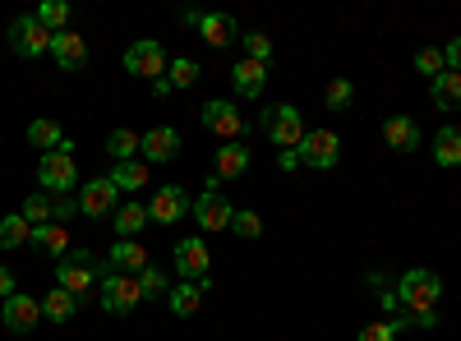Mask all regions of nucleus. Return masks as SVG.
<instances>
[{
  "label": "nucleus",
  "instance_id": "29",
  "mask_svg": "<svg viewBox=\"0 0 461 341\" xmlns=\"http://www.w3.org/2000/svg\"><path fill=\"white\" fill-rule=\"evenodd\" d=\"M28 240H32V226L23 221V212L0 217V249H23Z\"/></svg>",
  "mask_w": 461,
  "mask_h": 341
},
{
  "label": "nucleus",
  "instance_id": "5",
  "mask_svg": "<svg viewBox=\"0 0 461 341\" xmlns=\"http://www.w3.org/2000/svg\"><path fill=\"white\" fill-rule=\"evenodd\" d=\"M51 37H56V32H47L42 23H37V14H19V19H10V51L23 56V60L47 56V51H51Z\"/></svg>",
  "mask_w": 461,
  "mask_h": 341
},
{
  "label": "nucleus",
  "instance_id": "21",
  "mask_svg": "<svg viewBox=\"0 0 461 341\" xmlns=\"http://www.w3.org/2000/svg\"><path fill=\"white\" fill-rule=\"evenodd\" d=\"M230 84H236V93L240 97H263V88H267V65H258V60H236V69H230Z\"/></svg>",
  "mask_w": 461,
  "mask_h": 341
},
{
  "label": "nucleus",
  "instance_id": "28",
  "mask_svg": "<svg viewBox=\"0 0 461 341\" xmlns=\"http://www.w3.org/2000/svg\"><path fill=\"white\" fill-rule=\"evenodd\" d=\"M74 310H79V295H69V291H47V300H42V319H51V323H69L74 319Z\"/></svg>",
  "mask_w": 461,
  "mask_h": 341
},
{
  "label": "nucleus",
  "instance_id": "20",
  "mask_svg": "<svg viewBox=\"0 0 461 341\" xmlns=\"http://www.w3.org/2000/svg\"><path fill=\"white\" fill-rule=\"evenodd\" d=\"M199 37H203V42L208 47H217V51H226L230 42H240V37H236V19H230V14H199Z\"/></svg>",
  "mask_w": 461,
  "mask_h": 341
},
{
  "label": "nucleus",
  "instance_id": "6",
  "mask_svg": "<svg viewBox=\"0 0 461 341\" xmlns=\"http://www.w3.org/2000/svg\"><path fill=\"white\" fill-rule=\"evenodd\" d=\"M143 305V291H139V277H130V273H106L102 277V310L106 314H134Z\"/></svg>",
  "mask_w": 461,
  "mask_h": 341
},
{
  "label": "nucleus",
  "instance_id": "27",
  "mask_svg": "<svg viewBox=\"0 0 461 341\" xmlns=\"http://www.w3.org/2000/svg\"><path fill=\"white\" fill-rule=\"evenodd\" d=\"M434 162L438 166H461V130L456 125H443L434 134Z\"/></svg>",
  "mask_w": 461,
  "mask_h": 341
},
{
  "label": "nucleus",
  "instance_id": "35",
  "mask_svg": "<svg viewBox=\"0 0 461 341\" xmlns=\"http://www.w3.org/2000/svg\"><path fill=\"white\" fill-rule=\"evenodd\" d=\"M37 23H42L47 32H65L69 5H65V0H42V5H37Z\"/></svg>",
  "mask_w": 461,
  "mask_h": 341
},
{
  "label": "nucleus",
  "instance_id": "43",
  "mask_svg": "<svg viewBox=\"0 0 461 341\" xmlns=\"http://www.w3.org/2000/svg\"><path fill=\"white\" fill-rule=\"evenodd\" d=\"M443 65H447V69H456V74H461V37H452V42H447V47H443Z\"/></svg>",
  "mask_w": 461,
  "mask_h": 341
},
{
  "label": "nucleus",
  "instance_id": "25",
  "mask_svg": "<svg viewBox=\"0 0 461 341\" xmlns=\"http://www.w3.org/2000/svg\"><path fill=\"white\" fill-rule=\"evenodd\" d=\"M106 180H111L115 189H125V194H134V189H143V184L152 180V166H148V162H139V157H134V162H115Z\"/></svg>",
  "mask_w": 461,
  "mask_h": 341
},
{
  "label": "nucleus",
  "instance_id": "24",
  "mask_svg": "<svg viewBox=\"0 0 461 341\" xmlns=\"http://www.w3.org/2000/svg\"><path fill=\"white\" fill-rule=\"evenodd\" d=\"M249 171V148L245 143H226V148H217V162H212V175L226 184V180H236V175H245Z\"/></svg>",
  "mask_w": 461,
  "mask_h": 341
},
{
  "label": "nucleus",
  "instance_id": "11",
  "mask_svg": "<svg viewBox=\"0 0 461 341\" xmlns=\"http://www.w3.org/2000/svg\"><path fill=\"white\" fill-rule=\"evenodd\" d=\"M0 323H5L14 337L32 332L37 323H42V300H32V295H10V300H0Z\"/></svg>",
  "mask_w": 461,
  "mask_h": 341
},
{
  "label": "nucleus",
  "instance_id": "31",
  "mask_svg": "<svg viewBox=\"0 0 461 341\" xmlns=\"http://www.w3.org/2000/svg\"><path fill=\"white\" fill-rule=\"evenodd\" d=\"M28 143L42 148V153H56V148L65 143V134H60L56 121H32V125H28Z\"/></svg>",
  "mask_w": 461,
  "mask_h": 341
},
{
  "label": "nucleus",
  "instance_id": "19",
  "mask_svg": "<svg viewBox=\"0 0 461 341\" xmlns=\"http://www.w3.org/2000/svg\"><path fill=\"white\" fill-rule=\"evenodd\" d=\"M383 139H388L393 153H415V148H420L415 116H388V121H383Z\"/></svg>",
  "mask_w": 461,
  "mask_h": 341
},
{
  "label": "nucleus",
  "instance_id": "18",
  "mask_svg": "<svg viewBox=\"0 0 461 341\" xmlns=\"http://www.w3.org/2000/svg\"><path fill=\"white\" fill-rule=\"evenodd\" d=\"M37 254H47V258H65L69 254V231H65V221H47V226H32V240H28Z\"/></svg>",
  "mask_w": 461,
  "mask_h": 341
},
{
  "label": "nucleus",
  "instance_id": "40",
  "mask_svg": "<svg viewBox=\"0 0 461 341\" xmlns=\"http://www.w3.org/2000/svg\"><path fill=\"white\" fill-rule=\"evenodd\" d=\"M369 286L378 291V305H383V310H388V314H402V305H397V286H393L388 277H383V273H369Z\"/></svg>",
  "mask_w": 461,
  "mask_h": 341
},
{
  "label": "nucleus",
  "instance_id": "12",
  "mask_svg": "<svg viewBox=\"0 0 461 341\" xmlns=\"http://www.w3.org/2000/svg\"><path fill=\"white\" fill-rule=\"evenodd\" d=\"M208 268H212V254H208L203 236H189L176 245V273L185 282H208Z\"/></svg>",
  "mask_w": 461,
  "mask_h": 341
},
{
  "label": "nucleus",
  "instance_id": "4",
  "mask_svg": "<svg viewBox=\"0 0 461 341\" xmlns=\"http://www.w3.org/2000/svg\"><path fill=\"white\" fill-rule=\"evenodd\" d=\"M258 130L273 139L282 153H291V148H300L304 143V116H300V106H291V102H282V106H267L263 116H258Z\"/></svg>",
  "mask_w": 461,
  "mask_h": 341
},
{
  "label": "nucleus",
  "instance_id": "44",
  "mask_svg": "<svg viewBox=\"0 0 461 341\" xmlns=\"http://www.w3.org/2000/svg\"><path fill=\"white\" fill-rule=\"evenodd\" d=\"M10 295H19V286H14V273H10V268H0V300H10Z\"/></svg>",
  "mask_w": 461,
  "mask_h": 341
},
{
  "label": "nucleus",
  "instance_id": "13",
  "mask_svg": "<svg viewBox=\"0 0 461 341\" xmlns=\"http://www.w3.org/2000/svg\"><path fill=\"white\" fill-rule=\"evenodd\" d=\"M139 153H143L148 166H167V162H176V157H180V130H171V125L148 130V134L139 139Z\"/></svg>",
  "mask_w": 461,
  "mask_h": 341
},
{
  "label": "nucleus",
  "instance_id": "15",
  "mask_svg": "<svg viewBox=\"0 0 461 341\" xmlns=\"http://www.w3.org/2000/svg\"><path fill=\"white\" fill-rule=\"evenodd\" d=\"M203 125L221 139V143H240V134H245V121H240V111L230 106V102H208L203 106Z\"/></svg>",
  "mask_w": 461,
  "mask_h": 341
},
{
  "label": "nucleus",
  "instance_id": "30",
  "mask_svg": "<svg viewBox=\"0 0 461 341\" xmlns=\"http://www.w3.org/2000/svg\"><path fill=\"white\" fill-rule=\"evenodd\" d=\"M19 212H23L28 226H47V221H56V203H51V194H42V189H37V194H28Z\"/></svg>",
  "mask_w": 461,
  "mask_h": 341
},
{
  "label": "nucleus",
  "instance_id": "9",
  "mask_svg": "<svg viewBox=\"0 0 461 341\" xmlns=\"http://www.w3.org/2000/svg\"><path fill=\"white\" fill-rule=\"evenodd\" d=\"M167 65H171V56L162 51V42H152V37H143V42H130V47H125V69L139 74V79H152V84H158L162 74H167Z\"/></svg>",
  "mask_w": 461,
  "mask_h": 341
},
{
  "label": "nucleus",
  "instance_id": "2",
  "mask_svg": "<svg viewBox=\"0 0 461 341\" xmlns=\"http://www.w3.org/2000/svg\"><path fill=\"white\" fill-rule=\"evenodd\" d=\"M438 300H443L438 273H429V268L402 273V282H397V305H402V314H429V310H438Z\"/></svg>",
  "mask_w": 461,
  "mask_h": 341
},
{
  "label": "nucleus",
  "instance_id": "38",
  "mask_svg": "<svg viewBox=\"0 0 461 341\" xmlns=\"http://www.w3.org/2000/svg\"><path fill=\"white\" fill-rule=\"evenodd\" d=\"M351 102H356V84H351V79H332V84H328V93H323V106H328V111H346Z\"/></svg>",
  "mask_w": 461,
  "mask_h": 341
},
{
  "label": "nucleus",
  "instance_id": "45",
  "mask_svg": "<svg viewBox=\"0 0 461 341\" xmlns=\"http://www.w3.org/2000/svg\"><path fill=\"white\" fill-rule=\"evenodd\" d=\"M277 162H282V171H295V166H300V153H295V148H291V153H282Z\"/></svg>",
  "mask_w": 461,
  "mask_h": 341
},
{
  "label": "nucleus",
  "instance_id": "3",
  "mask_svg": "<svg viewBox=\"0 0 461 341\" xmlns=\"http://www.w3.org/2000/svg\"><path fill=\"white\" fill-rule=\"evenodd\" d=\"M37 184H42V194H51V199L69 194V189L79 184V166H74V143L69 139L56 153H42V162H37Z\"/></svg>",
  "mask_w": 461,
  "mask_h": 341
},
{
  "label": "nucleus",
  "instance_id": "26",
  "mask_svg": "<svg viewBox=\"0 0 461 341\" xmlns=\"http://www.w3.org/2000/svg\"><path fill=\"white\" fill-rule=\"evenodd\" d=\"M429 97H434L438 111H456L461 106V74L456 69H443L438 79L429 84Z\"/></svg>",
  "mask_w": 461,
  "mask_h": 341
},
{
  "label": "nucleus",
  "instance_id": "32",
  "mask_svg": "<svg viewBox=\"0 0 461 341\" xmlns=\"http://www.w3.org/2000/svg\"><path fill=\"white\" fill-rule=\"evenodd\" d=\"M199 74H203V69H199L194 60H185V56H180V60H171V65H167L162 79H167V84L180 93V88H194V84H199Z\"/></svg>",
  "mask_w": 461,
  "mask_h": 341
},
{
  "label": "nucleus",
  "instance_id": "34",
  "mask_svg": "<svg viewBox=\"0 0 461 341\" xmlns=\"http://www.w3.org/2000/svg\"><path fill=\"white\" fill-rule=\"evenodd\" d=\"M139 291L143 300H158V295H171V277L158 268V263H148V268L139 273Z\"/></svg>",
  "mask_w": 461,
  "mask_h": 341
},
{
  "label": "nucleus",
  "instance_id": "41",
  "mask_svg": "<svg viewBox=\"0 0 461 341\" xmlns=\"http://www.w3.org/2000/svg\"><path fill=\"white\" fill-rule=\"evenodd\" d=\"M360 341H397V328H393V323H369V328L360 332Z\"/></svg>",
  "mask_w": 461,
  "mask_h": 341
},
{
  "label": "nucleus",
  "instance_id": "22",
  "mask_svg": "<svg viewBox=\"0 0 461 341\" xmlns=\"http://www.w3.org/2000/svg\"><path fill=\"white\" fill-rule=\"evenodd\" d=\"M111 226H115V240H139L143 226H152L148 221V203H121L111 212Z\"/></svg>",
  "mask_w": 461,
  "mask_h": 341
},
{
  "label": "nucleus",
  "instance_id": "10",
  "mask_svg": "<svg viewBox=\"0 0 461 341\" xmlns=\"http://www.w3.org/2000/svg\"><path fill=\"white\" fill-rule=\"evenodd\" d=\"M115 208H121V189H115L106 175L79 184V212L84 217H111Z\"/></svg>",
  "mask_w": 461,
  "mask_h": 341
},
{
  "label": "nucleus",
  "instance_id": "7",
  "mask_svg": "<svg viewBox=\"0 0 461 341\" xmlns=\"http://www.w3.org/2000/svg\"><path fill=\"white\" fill-rule=\"evenodd\" d=\"M189 212H194V199H189L180 184H162L158 194L148 199V221H152V226H176V221H185Z\"/></svg>",
  "mask_w": 461,
  "mask_h": 341
},
{
  "label": "nucleus",
  "instance_id": "16",
  "mask_svg": "<svg viewBox=\"0 0 461 341\" xmlns=\"http://www.w3.org/2000/svg\"><path fill=\"white\" fill-rule=\"evenodd\" d=\"M51 56H56L60 69H84V65H88V42H84V32H74V28L56 32V37H51Z\"/></svg>",
  "mask_w": 461,
  "mask_h": 341
},
{
  "label": "nucleus",
  "instance_id": "39",
  "mask_svg": "<svg viewBox=\"0 0 461 341\" xmlns=\"http://www.w3.org/2000/svg\"><path fill=\"white\" fill-rule=\"evenodd\" d=\"M415 69H420V74H425V79L434 84L438 74L447 69V65H443V47H420V51H415Z\"/></svg>",
  "mask_w": 461,
  "mask_h": 341
},
{
  "label": "nucleus",
  "instance_id": "42",
  "mask_svg": "<svg viewBox=\"0 0 461 341\" xmlns=\"http://www.w3.org/2000/svg\"><path fill=\"white\" fill-rule=\"evenodd\" d=\"M51 203H56V221L79 217V194H74V199H65V194H60V199H51Z\"/></svg>",
  "mask_w": 461,
  "mask_h": 341
},
{
  "label": "nucleus",
  "instance_id": "17",
  "mask_svg": "<svg viewBox=\"0 0 461 341\" xmlns=\"http://www.w3.org/2000/svg\"><path fill=\"white\" fill-rule=\"evenodd\" d=\"M106 263H111V273H130V277H139L152 258H148V249H143L139 240H115L111 254H106Z\"/></svg>",
  "mask_w": 461,
  "mask_h": 341
},
{
  "label": "nucleus",
  "instance_id": "8",
  "mask_svg": "<svg viewBox=\"0 0 461 341\" xmlns=\"http://www.w3.org/2000/svg\"><path fill=\"white\" fill-rule=\"evenodd\" d=\"M300 162L304 166H314V171H332L341 162V139L332 130H304V143L295 148Z\"/></svg>",
  "mask_w": 461,
  "mask_h": 341
},
{
  "label": "nucleus",
  "instance_id": "23",
  "mask_svg": "<svg viewBox=\"0 0 461 341\" xmlns=\"http://www.w3.org/2000/svg\"><path fill=\"white\" fill-rule=\"evenodd\" d=\"M203 291H208V282H180V286H171V295H167L171 314L176 319H194L199 305H203Z\"/></svg>",
  "mask_w": 461,
  "mask_h": 341
},
{
  "label": "nucleus",
  "instance_id": "1",
  "mask_svg": "<svg viewBox=\"0 0 461 341\" xmlns=\"http://www.w3.org/2000/svg\"><path fill=\"white\" fill-rule=\"evenodd\" d=\"M106 273H111V263H106V258H97L93 249H69V254L56 263V286L84 300L93 286H102V277H106Z\"/></svg>",
  "mask_w": 461,
  "mask_h": 341
},
{
  "label": "nucleus",
  "instance_id": "36",
  "mask_svg": "<svg viewBox=\"0 0 461 341\" xmlns=\"http://www.w3.org/2000/svg\"><path fill=\"white\" fill-rule=\"evenodd\" d=\"M230 231H236L240 240H258L263 236V217L254 208H236V217H230Z\"/></svg>",
  "mask_w": 461,
  "mask_h": 341
},
{
  "label": "nucleus",
  "instance_id": "14",
  "mask_svg": "<svg viewBox=\"0 0 461 341\" xmlns=\"http://www.w3.org/2000/svg\"><path fill=\"white\" fill-rule=\"evenodd\" d=\"M230 217H236V208L221 199V189H203V194L194 199L199 231H230Z\"/></svg>",
  "mask_w": 461,
  "mask_h": 341
},
{
  "label": "nucleus",
  "instance_id": "33",
  "mask_svg": "<svg viewBox=\"0 0 461 341\" xmlns=\"http://www.w3.org/2000/svg\"><path fill=\"white\" fill-rule=\"evenodd\" d=\"M139 139H143V134H134V130H125V125H121V130H115V134L106 139V153H111L115 162H134Z\"/></svg>",
  "mask_w": 461,
  "mask_h": 341
},
{
  "label": "nucleus",
  "instance_id": "37",
  "mask_svg": "<svg viewBox=\"0 0 461 341\" xmlns=\"http://www.w3.org/2000/svg\"><path fill=\"white\" fill-rule=\"evenodd\" d=\"M245 60H258V65H273V37L267 32H245Z\"/></svg>",
  "mask_w": 461,
  "mask_h": 341
}]
</instances>
